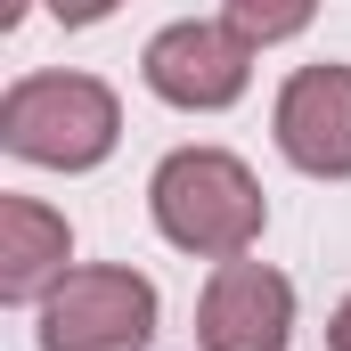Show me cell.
I'll return each mask as SVG.
<instances>
[{"label": "cell", "mask_w": 351, "mask_h": 351, "mask_svg": "<svg viewBox=\"0 0 351 351\" xmlns=\"http://www.w3.org/2000/svg\"><path fill=\"white\" fill-rule=\"evenodd\" d=\"M221 16H229L254 49H269V41H294V33L319 16V0H221Z\"/></svg>", "instance_id": "cell-8"}, {"label": "cell", "mask_w": 351, "mask_h": 351, "mask_svg": "<svg viewBox=\"0 0 351 351\" xmlns=\"http://www.w3.org/2000/svg\"><path fill=\"white\" fill-rule=\"evenodd\" d=\"M294 335V278L254 262H213L204 294H196V343L204 351H286Z\"/></svg>", "instance_id": "cell-5"}, {"label": "cell", "mask_w": 351, "mask_h": 351, "mask_svg": "<svg viewBox=\"0 0 351 351\" xmlns=\"http://www.w3.org/2000/svg\"><path fill=\"white\" fill-rule=\"evenodd\" d=\"M327 343H335V351H351V294L335 302V319H327Z\"/></svg>", "instance_id": "cell-10"}, {"label": "cell", "mask_w": 351, "mask_h": 351, "mask_svg": "<svg viewBox=\"0 0 351 351\" xmlns=\"http://www.w3.org/2000/svg\"><path fill=\"white\" fill-rule=\"evenodd\" d=\"M156 343V286L139 269L90 262L66 269L41 302V351H147Z\"/></svg>", "instance_id": "cell-3"}, {"label": "cell", "mask_w": 351, "mask_h": 351, "mask_svg": "<svg viewBox=\"0 0 351 351\" xmlns=\"http://www.w3.org/2000/svg\"><path fill=\"white\" fill-rule=\"evenodd\" d=\"M123 0H49V16L66 25V33H82V25H98V16H114Z\"/></svg>", "instance_id": "cell-9"}, {"label": "cell", "mask_w": 351, "mask_h": 351, "mask_svg": "<svg viewBox=\"0 0 351 351\" xmlns=\"http://www.w3.org/2000/svg\"><path fill=\"white\" fill-rule=\"evenodd\" d=\"M66 262H74L66 213H49L41 196H0V302H49Z\"/></svg>", "instance_id": "cell-7"}, {"label": "cell", "mask_w": 351, "mask_h": 351, "mask_svg": "<svg viewBox=\"0 0 351 351\" xmlns=\"http://www.w3.org/2000/svg\"><path fill=\"white\" fill-rule=\"evenodd\" d=\"M139 74H147V90L164 98V106H180V114H221V106H237L245 98V82H254V41L221 16H180V25H164L147 49H139Z\"/></svg>", "instance_id": "cell-4"}, {"label": "cell", "mask_w": 351, "mask_h": 351, "mask_svg": "<svg viewBox=\"0 0 351 351\" xmlns=\"http://www.w3.org/2000/svg\"><path fill=\"white\" fill-rule=\"evenodd\" d=\"M0 25L16 33V25H25V0H0Z\"/></svg>", "instance_id": "cell-11"}, {"label": "cell", "mask_w": 351, "mask_h": 351, "mask_svg": "<svg viewBox=\"0 0 351 351\" xmlns=\"http://www.w3.org/2000/svg\"><path fill=\"white\" fill-rule=\"evenodd\" d=\"M123 139V106L98 74H25L0 98V147L41 172H98Z\"/></svg>", "instance_id": "cell-2"}, {"label": "cell", "mask_w": 351, "mask_h": 351, "mask_svg": "<svg viewBox=\"0 0 351 351\" xmlns=\"http://www.w3.org/2000/svg\"><path fill=\"white\" fill-rule=\"evenodd\" d=\"M278 156L311 180H351V66H302L269 106Z\"/></svg>", "instance_id": "cell-6"}, {"label": "cell", "mask_w": 351, "mask_h": 351, "mask_svg": "<svg viewBox=\"0 0 351 351\" xmlns=\"http://www.w3.org/2000/svg\"><path fill=\"white\" fill-rule=\"evenodd\" d=\"M147 213H156L164 245L196 254V262H237L262 237L269 196L229 147H172L147 180Z\"/></svg>", "instance_id": "cell-1"}]
</instances>
